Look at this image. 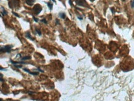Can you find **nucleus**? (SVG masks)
<instances>
[{"label":"nucleus","instance_id":"obj_8","mask_svg":"<svg viewBox=\"0 0 134 101\" xmlns=\"http://www.w3.org/2000/svg\"><path fill=\"white\" fill-rule=\"evenodd\" d=\"M60 17L61 18H62V19H64V18H65V14L63 13H60Z\"/></svg>","mask_w":134,"mask_h":101},{"label":"nucleus","instance_id":"obj_22","mask_svg":"<svg viewBox=\"0 0 134 101\" xmlns=\"http://www.w3.org/2000/svg\"><path fill=\"white\" fill-rule=\"evenodd\" d=\"M90 1H94L95 0H90Z\"/></svg>","mask_w":134,"mask_h":101},{"label":"nucleus","instance_id":"obj_6","mask_svg":"<svg viewBox=\"0 0 134 101\" xmlns=\"http://www.w3.org/2000/svg\"><path fill=\"white\" fill-rule=\"evenodd\" d=\"M26 2L28 5L32 6L35 2V0H26Z\"/></svg>","mask_w":134,"mask_h":101},{"label":"nucleus","instance_id":"obj_17","mask_svg":"<svg viewBox=\"0 0 134 101\" xmlns=\"http://www.w3.org/2000/svg\"><path fill=\"white\" fill-rule=\"evenodd\" d=\"M12 13L14 14V15H16L17 17H19V14H17V13H14V12H12Z\"/></svg>","mask_w":134,"mask_h":101},{"label":"nucleus","instance_id":"obj_18","mask_svg":"<svg viewBox=\"0 0 134 101\" xmlns=\"http://www.w3.org/2000/svg\"><path fill=\"white\" fill-rule=\"evenodd\" d=\"M69 3H70V4L71 6H72V3H71V0H70V1H69Z\"/></svg>","mask_w":134,"mask_h":101},{"label":"nucleus","instance_id":"obj_2","mask_svg":"<svg viewBox=\"0 0 134 101\" xmlns=\"http://www.w3.org/2000/svg\"><path fill=\"white\" fill-rule=\"evenodd\" d=\"M12 46H6L3 48H0V53H10L11 51V49Z\"/></svg>","mask_w":134,"mask_h":101},{"label":"nucleus","instance_id":"obj_11","mask_svg":"<svg viewBox=\"0 0 134 101\" xmlns=\"http://www.w3.org/2000/svg\"><path fill=\"white\" fill-rule=\"evenodd\" d=\"M36 31H37V33L39 34V36H40V35H41V32H40V31L39 29H36Z\"/></svg>","mask_w":134,"mask_h":101},{"label":"nucleus","instance_id":"obj_12","mask_svg":"<svg viewBox=\"0 0 134 101\" xmlns=\"http://www.w3.org/2000/svg\"><path fill=\"white\" fill-rule=\"evenodd\" d=\"M0 81H4V79H3V75L0 74Z\"/></svg>","mask_w":134,"mask_h":101},{"label":"nucleus","instance_id":"obj_13","mask_svg":"<svg viewBox=\"0 0 134 101\" xmlns=\"http://www.w3.org/2000/svg\"><path fill=\"white\" fill-rule=\"evenodd\" d=\"M41 21H42V22H44V23H45V24H47V21H46V20H45V19H42V20H41Z\"/></svg>","mask_w":134,"mask_h":101},{"label":"nucleus","instance_id":"obj_16","mask_svg":"<svg viewBox=\"0 0 134 101\" xmlns=\"http://www.w3.org/2000/svg\"><path fill=\"white\" fill-rule=\"evenodd\" d=\"M131 5H132V7L134 8V0H133L132 1V4H131Z\"/></svg>","mask_w":134,"mask_h":101},{"label":"nucleus","instance_id":"obj_15","mask_svg":"<svg viewBox=\"0 0 134 101\" xmlns=\"http://www.w3.org/2000/svg\"><path fill=\"white\" fill-rule=\"evenodd\" d=\"M3 15H4V14H7V12H6L4 9H3Z\"/></svg>","mask_w":134,"mask_h":101},{"label":"nucleus","instance_id":"obj_1","mask_svg":"<svg viewBox=\"0 0 134 101\" xmlns=\"http://www.w3.org/2000/svg\"><path fill=\"white\" fill-rule=\"evenodd\" d=\"M9 6L11 8H17L19 6V0H11L9 2Z\"/></svg>","mask_w":134,"mask_h":101},{"label":"nucleus","instance_id":"obj_23","mask_svg":"<svg viewBox=\"0 0 134 101\" xmlns=\"http://www.w3.org/2000/svg\"><path fill=\"white\" fill-rule=\"evenodd\" d=\"M52 1H53V2H55V0H52Z\"/></svg>","mask_w":134,"mask_h":101},{"label":"nucleus","instance_id":"obj_10","mask_svg":"<svg viewBox=\"0 0 134 101\" xmlns=\"http://www.w3.org/2000/svg\"><path fill=\"white\" fill-rule=\"evenodd\" d=\"M48 7L49 8V9H50V10H52V6H53V4H52V3H48Z\"/></svg>","mask_w":134,"mask_h":101},{"label":"nucleus","instance_id":"obj_5","mask_svg":"<svg viewBox=\"0 0 134 101\" xmlns=\"http://www.w3.org/2000/svg\"><path fill=\"white\" fill-rule=\"evenodd\" d=\"M24 70H25L26 72H28L29 74H31V75H38V74H39V72H31V71H30L29 70H28V69L24 68Z\"/></svg>","mask_w":134,"mask_h":101},{"label":"nucleus","instance_id":"obj_19","mask_svg":"<svg viewBox=\"0 0 134 101\" xmlns=\"http://www.w3.org/2000/svg\"><path fill=\"white\" fill-rule=\"evenodd\" d=\"M0 70H5L4 68H2V67H0Z\"/></svg>","mask_w":134,"mask_h":101},{"label":"nucleus","instance_id":"obj_3","mask_svg":"<svg viewBox=\"0 0 134 101\" xmlns=\"http://www.w3.org/2000/svg\"><path fill=\"white\" fill-rule=\"evenodd\" d=\"M42 9V8L40 4H35V5L34 6L33 8V11L34 13V14H39L41 12Z\"/></svg>","mask_w":134,"mask_h":101},{"label":"nucleus","instance_id":"obj_7","mask_svg":"<svg viewBox=\"0 0 134 101\" xmlns=\"http://www.w3.org/2000/svg\"><path fill=\"white\" fill-rule=\"evenodd\" d=\"M26 36L28 38L30 39V40H34V38H32V37H31V34H30L29 32H27V33H26Z\"/></svg>","mask_w":134,"mask_h":101},{"label":"nucleus","instance_id":"obj_21","mask_svg":"<svg viewBox=\"0 0 134 101\" xmlns=\"http://www.w3.org/2000/svg\"><path fill=\"white\" fill-rule=\"evenodd\" d=\"M0 101H3V99H0Z\"/></svg>","mask_w":134,"mask_h":101},{"label":"nucleus","instance_id":"obj_20","mask_svg":"<svg viewBox=\"0 0 134 101\" xmlns=\"http://www.w3.org/2000/svg\"><path fill=\"white\" fill-rule=\"evenodd\" d=\"M56 21H57V24H59V20H58V19H57V20H56Z\"/></svg>","mask_w":134,"mask_h":101},{"label":"nucleus","instance_id":"obj_9","mask_svg":"<svg viewBox=\"0 0 134 101\" xmlns=\"http://www.w3.org/2000/svg\"><path fill=\"white\" fill-rule=\"evenodd\" d=\"M31 56H25L22 57V60H27V59H31Z\"/></svg>","mask_w":134,"mask_h":101},{"label":"nucleus","instance_id":"obj_14","mask_svg":"<svg viewBox=\"0 0 134 101\" xmlns=\"http://www.w3.org/2000/svg\"><path fill=\"white\" fill-rule=\"evenodd\" d=\"M33 19H34L35 20V22H38V21H39V19H37V18H35V17H33Z\"/></svg>","mask_w":134,"mask_h":101},{"label":"nucleus","instance_id":"obj_4","mask_svg":"<svg viewBox=\"0 0 134 101\" xmlns=\"http://www.w3.org/2000/svg\"><path fill=\"white\" fill-rule=\"evenodd\" d=\"M76 4L81 6H87V3L85 0H76L75 1Z\"/></svg>","mask_w":134,"mask_h":101}]
</instances>
